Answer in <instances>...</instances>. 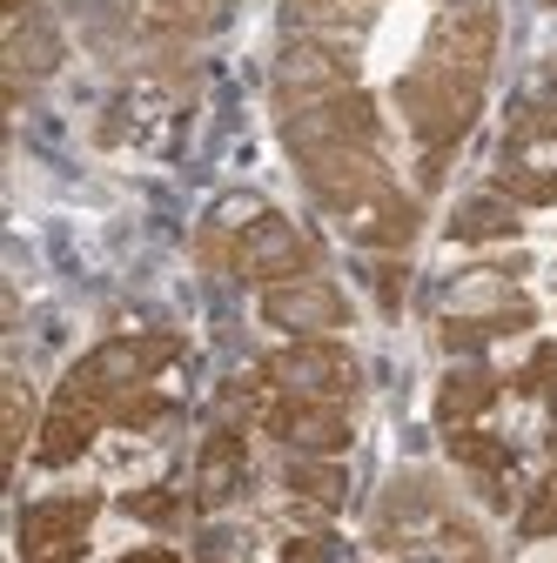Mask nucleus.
I'll return each instance as SVG.
<instances>
[{
	"mask_svg": "<svg viewBox=\"0 0 557 563\" xmlns=\"http://www.w3.org/2000/svg\"><path fill=\"white\" fill-rule=\"evenodd\" d=\"M396 101L409 114V128L430 141V148H450V141L477 121V101H483V81L457 75V67H437V60H416L409 75L396 81Z\"/></svg>",
	"mask_w": 557,
	"mask_h": 563,
	"instance_id": "f257e3e1",
	"label": "nucleus"
},
{
	"mask_svg": "<svg viewBox=\"0 0 557 563\" xmlns=\"http://www.w3.org/2000/svg\"><path fill=\"white\" fill-rule=\"evenodd\" d=\"M114 402L108 396H95L88 383H75L67 376L61 383V396H54V409L41 416V437H34V456L47 463V470H61V463H75L88 443H95V430H101V416H108Z\"/></svg>",
	"mask_w": 557,
	"mask_h": 563,
	"instance_id": "f03ea898",
	"label": "nucleus"
},
{
	"mask_svg": "<svg viewBox=\"0 0 557 563\" xmlns=\"http://www.w3.org/2000/svg\"><path fill=\"white\" fill-rule=\"evenodd\" d=\"M262 422H269V437H283L309 456H336L342 443H350V416H342V402H323V396H269L262 402Z\"/></svg>",
	"mask_w": 557,
	"mask_h": 563,
	"instance_id": "7ed1b4c3",
	"label": "nucleus"
},
{
	"mask_svg": "<svg viewBox=\"0 0 557 563\" xmlns=\"http://www.w3.org/2000/svg\"><path fill=\"white\" fill-rule=\"evenodd\" d=\"M236 268L249 282H262V289H283V282H303L309 275V242L283 216H255L236 235Z\"/></svg>",
	"mask_w": 557,
	"mask_h": 563,
	"instance_id": "20e7f679",
	"label": "nucleus"
},
{
	"mask_svg": "<svg viewBox=\"0 0 557 563\" xmlns=\"http://www.w3.org/2000/svg\"><path fill=\"white\" fill-rule=\"evenodd\" d=\"M269 383H283V389H296V396L342 402V396L357 389V363H350V349H342V342L303 335L290 356H275V363H269Z\"/></svg>",
	"mask_w": 557,
	"mask_h": 563,
	"instance_id": "39448f33",
	"label": "nucleus"
},
{
	"mask_svg": "<svg viewBox=\"0 0 557 563\" xmlns=\"http://www.w3.org/2000/svg\"><path fill=\"white\" fill-rule=\"evenodd\" d=\"M491 54H498V14L491 8H450L430 27V47H424V60L457 67V75H470V81L491 75Z\"/></svg>",
	"mask_w": 557,
	"mask_h": 563,
	"instance_id": "423d86ee",
	"label": "nucleus"
},
{
	"mask_svg": "<svg viewBox=\"0 0 557 563\" xmlns=\"http://www.w3.org/2000/svg\"><path fill=\"white\" fill-rule=\"evenodd\" d=\"M262 316L275 329H296V335H323V329H342L350 322V302H342L329 282H283V289H269L262 296Z\"/></svg>",
	"mask_w": 557,
	"mask_h": 563,
	"instance_id": "0eeeda50",
	"label": "nucleus"
},
{
	"mask_svg": "<svg viewBox=\"0 0 557 563\" xmlns=\"http://www.w3.org/2000/svg\"><path fill=\"white\" fill-rule=\"evenodd\" d=\"M88 523H95V504H88V497L34 504V510L21 517V550H28V563H41V556H54V550H81Z\"/></svg>",
	"mask_w": 557,
	"mask_h": 563,
	"instance_id": "6e6552de",
	"label": "nucleus"
},
{
	"mask_svg": "<svg viewBox=\"0 0 557 563\" xmlns=\"http://www.w3.org/2000/svg\"><path fill=\"white\" fill-rule=\"evenodd\" d=\"M350 235H363L370 249H403V242L416 235V208H409L396 188H383L376 201H363L357 216H350Z\"/></svg>",
	"mask_w": 557,
	"mask_h": 563,
	"instance_id": "1a4fd4ad",
	"label": "nucleus"
},
{
	"mask_svg": "<svg viewBox=\"0 0 557 563\" xmlns=\"http://www.w3.org/2000/svg\"><path fill=\"white\" fill-rule=\"evenodd\" d=\"M491 396H498V383L483 369H450L444 389H437V422L444 430H470V422L491 409Z\"/></svg>",
	"mask_w": 557,
	"mask_h": 563,
	"instance_id": "9d476101",
	"label": "nucleus"
},
{
	"mask_svg": "<svg viewBox=\"0 0 557 563\" xmlns=\"http://www.w3.org/2000/svg\"><path fill=\"white\" fill-rule=\"evenodd\" d=\"M450 235H457V242H498V235H517V208L498 201V195H477V201H463L457 216H450Z\"/></svg>",
	"mask_w": 557,
	"mask_h": 563,
	"instance_id": "9b49d317",
	"label": "nucleus"
},
{
	"mask_svg": "<svg viewBox=\"0 0 557 563\" xmlns=\"http://www.w3.org/2000/svg\"><path fill=\"white\" fill-rule=\"evenodd\" d=\"M242 476V437L236 430H216L201 443V483H208V497H229Z\"/></svg>",
	"mask_w": 557,
	"mask_h": 563,
	"instance_id": "f8f14e48",
	"label": "nucleus"
},
{
	"mask_svg": "<svg viewBox=\"0 0 557 563\" xmlns=\"http://www.w3.org/2000/svg\"><path fill=\"white\" fill-rule=\"evenodd\" d=\"M450 450H457V463H470V470H483V476H498V470L511 463V450H504L498 437H477V430H450Z\"/></svg>",
	"mask_w": 557,
	"mask_h": 563,
	"instance_id": "ddd939ff",
	"label": "nucleus"
},
{
	"mask_svg": "<svg viewBox=\"0 0 557 563\" xmlns=\"http://www.w3.org/2000/svg\"><path fill=\"white\" fill-rule=\"evenodd\" d=\"M290 483L303 489V497H316V504H342V470H336V463H323V456H316V463H296V470H290Z\"/></svg>",
	"mask_w": 557,
	"mask_h": 563,
	"instance_id": "4468645a",
	"label": "nucleus"
},
{
	"mask_svg": "<svg viewBox=\"0 0 557 563\" xmlns=\"http://www.w3.org/2000/svg\"><path fill=\"white\" fill-rule=\"evenodd\" d=\"M524 537H557V470L537 483V497L524 504Z\"/></svg>",
	"mask_w": 557,
	"mask_h": 563,
	"instance_id": "2eb2a0df",
	"label": "nucleus"
},
{
	"mask_svg": "<svg viewBox=\"0 0 557 563\" xmlns=\"http://www.w3.org/2000/svg\"><path fill=\"white\" fill-rule=\"evenodd\" d=\"M504 195H511V201H531V208H557V168H544V175L524 168V175L504 181Z\"/></svg>",
	"mask_w": 557,
	"mask_h": 563,
	"instance_id": "dca6fc26",
	"label": "nucleus"
},
{
	"mask_svg": "<svg viewBox=\"0 0 557 563\" xmlns=\"http://www.w3.org/2000/svg\"><path fill=\"white\" fill-rule=\"evenodd\" d=\"M28 430H34V396L28 383H8V456L28 450Z\"/></svg>",
	"mask_w": 557,
	"mask_h": 563,
	"instance_id": "f3484780",
	"label": "nucleus"
},
{
	"mask_svg": "<svg viewBox=\"0 0 557 563\" xmlns=\"http://www.w3.org/2000/svg\"><path fill=\"white\" fill-rule=\"evenodd\" d=\"M121 430H149V422H162L168 416V402L162 396H114V409H108Z\"/></svg>",
	"mask_w": 557,
	"mask_h": 563,
	"instance_id": "a211bd4d",
	"label": "nucleus"
},
{
	"mask_svg": "<svg viewBox=\"0 0 557 563\" xmlns=\"http://www.w3.org/2000/svg\"><path fill=\"white\" fill-rule=\"evenodd\" d=\"M128 510L142 517V523H168V510H175V497L168 489H142V497H128Z\"/></svg>",
	"mask_w": 557,
	"mask_h": 563,
	"instance_id": "6ab92c4d",
	"label": "nucleus"
},
{
	"mask_svg": "<svg viewBox=\"0 0 557 563\" xmlns=\"http://www.w3.org/2000/svg\"><path fill=\"white\" fill-rule=\"evenodd\" d=\"M544 383H557V356H550V349H537L531 369H524V389H544Z\"/></svg>",
	"mask_w": 557,
	"mask_h": 563,
	"instance_id": "aec40b11",
	"label": "nucleus"
},
{
	"mask_svg": "<svg viewBox=\"0 0 557 563\" xmlns=\"http://www.w3.org/2000/svg\"><path fill=\"white\" fill-rule=\"evenodd\" d=\"M121 563H182V556H175V550H155V543H149V550H128Z\"/></svg>",
	"mask_w": 557,
	"mask_h": 563,
	"instance_id": "412c9836",
	"label": "nucleus"
},
{
	"mask_svg": "<svg viewBox=\"0 0 557 563\" xmlns=\"http://www.w3.org/2000/svg\"><path fill=\"white\" fill-rule=\"evenodd\" d=\"M531 128H537V134H557V108H537V114H524V134H531Z\"/></svg>",
	"mask_w": 557,
	"mask_h": 563,
	"instance_id": "4be33fe9",
	"label": "nucleus"
},
{
	"mask_svg": "<svg viewBox=\"0 0 557 563\" xmlns=\"http://www.w3.org/2000/svg\"><path fill=\"white\" fill-rule=\"evenodd\" d=\"M303 8H357V0H303Z\"/></svg>",
	"mask_w": 557,
	"mask_h": 563,
	"instance_id": "5701e85b",
	"label": "nucleus"
},
{
	"mask_svg": "<svg viewBox=\"0 0 557 563\" xmlns=\"http://www.w3.org/2000/svg\"><path fill=\"white\" fill-rule=\"evenodd\" d=\"M75 556H81V550H54V556H41V563H75Z\"/></svg>",
	"mask_w": 557,
	"mask_h": 563,
	"instance_id": "b1692460",
	"label": "nucleus"
}]
</instances>
